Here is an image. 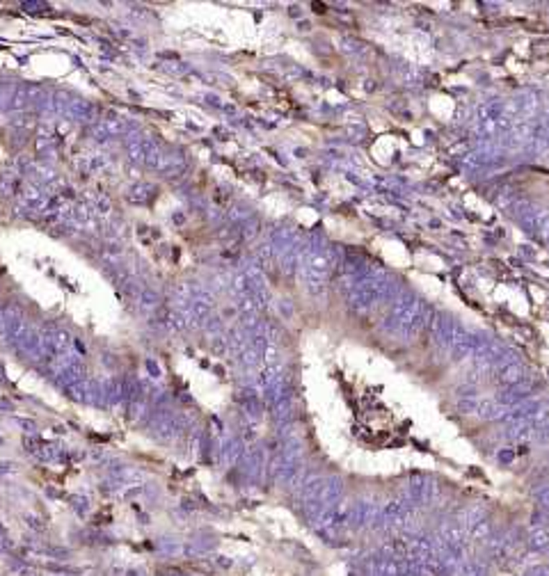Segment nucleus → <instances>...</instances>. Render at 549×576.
Here are the masks:
<instances>
[{
	"mask_svg": "<svg viewBox=\"0 0 549 576\" xmlns=\"http://www.w3.org/2000/svg\"><path fill=\"white\" fill-rule=\"evenodd\" d=\"M428 318H431V309H428V304L421 297L412 293H398L394 297L385 327L392 334H401L405 339H410V336H417L426 327Z\"/></svg>",
	"mask_w": 549,
	"mask_h": 576,
	"instance_id": "nucleus-1",
	"label": "nucleus"
},
{
	"mask_svg": "<svg viewBox=\"0 0 549 576\" xmlns=\"http://www.w3.org/2000/svg\"><path fill=\"white\" fill-rule=\"evenodd\" d=\"M536 234L547 243L549 241V211H538V224H536Z\"/></svg>",
	"mask_w": 549,
	"mask_h": 576,
	"instance_id": "nucleus-5",
	"label": "nucleus"
},
{
	"mask_svg": "<svg viewBox=\"0 0 549 576\" xmlns=\"http://www.w3.org/2000/svg\"><path fill=\"white\" fill-rule=\"evenodd\" d=\"M513 119L508 115V103L506 101H487L476 110L474 117V133L478 138H483L487 145L497 142L506 133L513 129Z\"/></svg>",
	"mask_w": 549,
	"mask_h": 576,
	"instance_id": "nucleus-3",
	"label": "nucleus"
},
{
	"mask_svg": "<svg viewBox=\"0 0 549 576\" xmlns=\"http://www.w3.org/2000/svg\"><path fill=\"white\" fill-rule=\"evenodd\" d=\"M520 378H522V369L517 364H510L501 371V382H506V384H515Z\"/></svg>",
	"mask_w": 549,
	"mask_h": 576,
	"instance_id": "nucleus-4",
	"label": "nucleus"
},
{
	"mask_svg": "<svg viewBox=\"0 0 549 576\" xmlns=\"http://www.w3.org/2000/svg\"><path fill=\"white\" fill-rule=\"evenodd\" d=\"M398 288V281L394 277H389L387 272H375L366 279H359L357 284L345 290V300H348V306L352 311H368L373 309L375 304L389 300L394 297Z\"/></svg>",
	"mask_w": 549,
	"mask_h": 576,
	"instance_id": "nucleus-2",
	"label": "nucleus"
}]
</instances>
